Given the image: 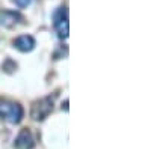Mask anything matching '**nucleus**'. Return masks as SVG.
I'll return each instance as SVG.
<instances>
[{"instance_id": "nucleus-2", "label": "nucleus", "mask_w": 151, "mask_h": 149, "mask_svg": "<svg viewBox=\"0 0 151 149\" xmlns=\"http://www.w3.org/2000/svg\"><path fill=\"white\" fill-rule=\"evenodd\" d=\"M24 116V108L14 101H2L0 103V118L11 122L20 123Z\"/></svg>"}, {"instance_id": "nucleus-1", "label": "nucleus", "mask_w": 151, "mask_h": 149, "mask_svg": "<svg viewBox=\"0 0 151 149\" xmlns=\"http://www.w3.org/2000/svg\"><path fill=\"white\" fill-rule=\"evenodd\" d=\"M53 104H55L53 96H44V98L36 99L30 107V118L36 122L47 119L50 113L53 111Z\"/></svg>"}, {"instance_id": "nucleus-5", "label": "nucleus", "mask_w": 151, "mask_h": 149, "mask_svg": "<svg viewBox=\"0 0 151 149\" xmlns=\"http://www.w3.org/2000/svg\"><path fill=\"white\" fill-rule=\"evenodd\" d=\"M14 146H15V149H33L35 139L32 135V131L29 128H23L17 135Z\"/></svg>"}, {"instance_id": "nucleus-6", "label": "nucleus", "mask_w": 151, "mask_h": 149, "mask_svg": "<svg viewBox=\"0 0 151 149\" xmlns=\"http://www.w3.org/2000/svg\"><path fill=\"white\" fill-rule=\"evenodd\" d=\"M12 45H14L17 50H20L21 53H29L35 48L36 42H35V38L30 35H21L18 38H15L12 41Z\"/></svg>"}, {"instance_id": "nucleus-4", "label": "nucleus", "mask_w": 151, "mask_h": 149, "mask_svg": "<svg viewBox=\"0 0 151 149\" xmlns=\"http://www.w3.org/2000/svg\"><path fill=\"white\" fill-rule=\"evenodd\" d=\"M0 24L6 29H14L21 24H26V18H24L18 11H2L0 12Z\"/></svg>"}, {"instance_id": "nucleus-3", "label": "nucleus", "mask_w": 151, "mask_h": 149, "mask_svg": "<svg viewBox=\"0 0 151 149\" xmlns=\"http://www.w3.org/2000/svg\"><path fill=\"white\" fill-rule=\"evenodd\" d=\"M53 26L60 39H67L70 33V23H68V8L59 6L53 15Z\"/></svg>"}, {"instance_id": "nucleus-7", "label": "nucleus", "mask_w": 151, "mask_h": 149, "mask_svg": "<svg viewBox=\"0 0 151 149\" xmlns=\"http://www.w3.org/2000/svg\"><path fill=\"white\" fill-rule=\"evenodd\" d=\"M12 2H14L18 8H27L33 0H12Z\"/></svg>"}, {"instance_id": "nucleus-8", "label": "nucleus", "mask_w": 151, "mask_h": 149, "mask_svg": "<svg viewBox=\"0 0 151 149\" xmlns=\"http://www.w3.org/2000/svg\"><path fill=\"white\" fill-rule=\"evenodd\" d=\"M62 108H65V110H68V99L65 101V104H62Z\"/></svg>"}]
</instances>
